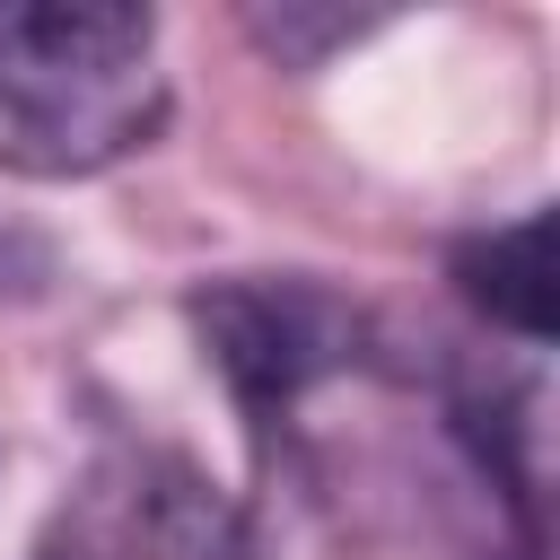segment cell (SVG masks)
I'll return each mask as SVG.
<instances>
[{
	"label": "cell",
	"instance_id": "cell-4",
	"mask_svg": "<svg viewBox=\"0 0 560 560\" xmlns=\"http://www.w3.org/2000/svg\"><path fill=\"white\" fill-rule=\"evenodd\" d=\"M455 289H464L472 315L508 324L516 341H551V210H525L490 236H464Z\"/></svg>",
	"mask_w": 560,
	"mask_h": 560
},
{
	"label": "cell",
	"instance_id": "cell-2",
	"mask_svg": "<svg viewBox=\"0 0 560 560\" xmlns=\"http://www.w3.org/2000/svg\"><path fill=\"white\" fill-rule=\"evenodd\" d=\"M35 560H254V534L192 455L114 446L44 516Z\"/></svg>",
	"mask_w": 560,
	"mask_h": 560
},
{
	"label": "cell",
	"instance_id": "cell-1",
	"mask_svg": "<svg viewBox=\"0 0 560 560\" xmlns=\"http://www.w3.org/2000/svg\"><path fill=\"white\" fill-rule=\"evenodd\" d=\"M166 131L158 18L131 0H0V166L79 184Z\"/></svg>",
	"mask_w": 560,
	"mask_h": 560
},
{
	"label": "cell",
	"instance_id": "cell-3",
	"mask_svg": "<svg viewBox=\"0 0 560 560\" xmlns=\"http://www.w3.org/2000/svg\"><path fill=\"white\" fill-rule=\"evenodd\" d=\"M184 315L254 420H289L315 385H332L368 359V315L350 298H332L324 280H271V271L210 280V289H192Z\"/></svg>",
	"mask_w": 560,
	"mask_h": 560
}]
</instances>
